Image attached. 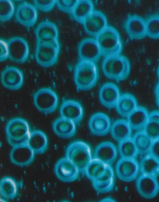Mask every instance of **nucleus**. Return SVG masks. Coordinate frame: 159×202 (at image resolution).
Listing matches in <instances>:
<instances>
[{
    "mask_svg": "<svg viewBox=\"0 0 159 202\" xmlns=\"http://www.w3.org/2000/svg\"><path fill=\"white\" fill-rule=\"evenodd\" d=\"M60 46L53 44L37 42L35 58L37 64L43 68L53 66L57 62Z\"/></svg>",
    "mask_w": 159,
    "mask_h": 202,
    "instance_id": "nucleus-7",
    "label": "nucleus"
},
{
    "mask_svg": "<svg viewBox=\"0 0 159 202\" xmlns=\"http://www.w3.org/2000/svg\"><path fill=\"white\" fill-rule=\"evenodd\" d=\"M117 154V150L114 144L111 142L105 141L96 147L94 157L105 164L111 165L115 160Z\"/></svg>",
    "mask_w": 159,
    "mask_h": 202,
    "instance_id": "nucleus-23",
    "label": "nucleus"
},
{
    "mask_svg": "<svg viewBox=\"0 0 159 202\" xmlns=\"http://www.w3.org/2000/svg\"><path fill=\"white\" fill-rule=\"evenodd\" d=\"M93 11V5L90 0H79L72 13L77 22L83 24L86 19Z\"/></svg>",
    "mask_w": 159,
    "mask_h": 202,
    "instance_id": "nucleus-29",
    "label": "nucleus"
},
{
    "mask_svg": "<svg viewBox=\"0 0 159 202\" xmlns=\"http://www.w3.org/2000/svg\"><path fill=\"white\" fill-rule=\"evenodd\" d=\"M61 117L69 119L75 124L80 122L84 115L82 105L78 101L72 99L64 100L60 109Z\"/></svg>",
    "mask_w": 159,
    "mask_h": 202,
    "instance_id": "nucleus-20",
    "label": "nucleus"
},
{
    "mask_svg": "<svg viewBox=\"0 0 159 202\" xmlns=\"http://www.w3.org/2000/svg\"><path fill=\"white\" fill-rule=\"evenodd\" d=\"M6 132L7 141L12 147L27 143L30 134L29 125L22 118H14L8 122Z\"/></svg>",
    "mask_w": 159,
    "mask_h": 202,
    "instance_id": "nucleus-5",
    "label": "nucleus"
},
{
    "mask_svg": "<svg viewBox=\"0 0 159 202\" xmlns=\"http://www.w3.org/2000/svg\"><path fill=\"white\" fill-rule=\"evenodd\" d=\"M2 84L6 88L16 90L22 86L24 81V74L21 70L13 66H7L1 75Z\"/></svg>",
    "mask_w": 159,
    "mask_h": 202,
    "instance_id": "nucleus-10",
    "label": "nucleus"
},
{
    "mask_svg": "<svg viewBox=\"0 0 159 202\" xmlns=\"http://www.w3.org/2000/svg\"><path fill=\"white\" fill-rule=\"evenodd\" d=\"M107 20L101 11H93L83 23L85 32L88 34L97 36L107 26Z\"/></svg>",
    "mask_w": 159,
    "mask_h": 202,
    "instance_id": "nucleus-17",
    "label": "nucleus"
},
{
    "mask_svg": "<svg viewBox=\"0 0 159 202\" xmlns=\"http://www.w3.org/2000/svg\"><path fill=\"white\" fill-rule=\"evenodd\" d=\"M133 139L138 153L143 154L150 152L153 141L143 131L137 133Z\"/></svg>",
    "mask_w": 159,
    "mask_h": 202,
    "instance_id": "nucleus-32",
    "label": "nucleus"
},
{
    "mask_svg": "<svg viewBox=\"0 0 159 202\" xmlns=\"http://www.w3.org/2000/svg\"><path fill=\"white\" fill-rule=\"evenodd\" d=\"M149 113L147 109L142 106L136 108L127 117L131 129L138 130L143 128L148 120Z\"/></svg>",
    "mask_w": 159,
    "mask_h": 202,
    "instance_id": "nucleus-27",
    "label": "nucleus"
},
{
    "mask_svg": "<svg viewBox=\"0 0 159 202\" xmlns=\"http://www.w3.org/2000/svg\"><path fill=\"white\" fill-rule=\"evenodd\" d=\"M34 153L28 143H24L13 147L10 154V159L16 165L26 166L33 161Z\"/></svg>",
    "mask_w": 159,
    "mask_h": 202,
    "instance_id": "nucleus-15",
    "label": "nucleus"
},
{
    "mask_svg": "<svg viewBox=\"0 0 159 202\" xmlns=\"http://www.w3.org/2000/svg\"><path fill=\"white\" fill-rule=\"evenodd\" d=\"M55 173L60 181L69 182L77 178L80 171L77 167L67 157L59 160L54 166Z\"/></svg>",
    "mask_w": 159,
    "mask_h": 202,
    "instance_id": "nucleus-12",
    "label": "nucleus"
},
{
    "mask_svg": "<svg viewBox=\"0 0 159 202\" xmlns=\"http://www.w3.org/2000/svg\"><path fill=\"white\" fill-rule=\"evenodd\" d=\"M136 187L139 194L143 198L151 199L159 191V182L157 177L142 174L138 178Z\"/></svg>",
    "mask_w": 159,
    "mask_h": 202,
    "instance_id": "nucleus-16",
    "label": "nucleus"
},
{
    "mask_svg": "<svg viewBox=\"0 0 159 202\" xmlns=\"http://www.w3.org/2000/svg\"><path fill=\"white\" fill-rule=\"evenodd\" d=\"M78 0H57L56 4L59 10L72 14Z\"/></svg>",
    "mask_w": 159,
    "mask_h": 202,
    "instance_id": "nucleus-38",
    "label": "nucleus"
},
{
    "mask_svg": "<svg viewBox=\"0 0 159 202\" xmlns=\"http://www.w3.org/2000/svg\"><path fill=\"white\" fill-rule=\"evenodd\" d=\"M37 42L53 44L60 46L58 31L56 25L46 20L40 23L35 30Z\"/></svg>",
    "mask_w": 159,
    "mask_h": 202,
    "instance_id": "nucleus-9",
    "label": "nucleus"
},
{
    "mask_svg": "<svg viewBox=\"0 0 159 202\" xmlns=\"http://www.w3.org/2000/svg\"><path fill=\"white\" fill-rule=\"evenodd\" d=\"M52 129L57 136L65 138L72 137L75 135L76 130L75 123L74 122L61 116L54 121Z\"/></svg>",
    "mask_w": 159,
    "mask_h": 202,
    "instance_id": "nucleus-24",
    "label": "nucleus"
},
{
    "mask_svg": "<svg viewBox=\"0 0 159 202\" xmlns=\"http://www.w3.org/2000/svg\"><path fill=\"white\" fill-rule=\"evenodd\" d=\"M57 0H35V6L40 11L48 12L51 11L56 4Z\"/></svg>",
    "mask_w": 159,
    "mask_h": 202,
    "instance_id": "nucleus-39",
    "label": "nucleus"
},
{
    "mask_svg": "<svg viewBox=\"0 0 159 202\" xmlns=\"http://www.w3.org/2000/svg\"><path fill=\"white\" fill-rule=\"evenodd\" d=\"M89 126L91 132L98 136L106 135L111 128V121L109 116L102 112L93 114L89 122Z\"/></svg>",
    "mask_w": 159,
    "mask_h": 202,
    "instance_id": "nucleus-21",
    "label": "nucleus"
},
{
    "mask_svg": "<svg viewBox=\"0 0 159 202\" xmlns=\"http://www.w3.org/2000/svg\"><path fill=\"white\" fill-rule=\"evenodd\" d=\"M155 94L157 99V100L159 101V82L156 87Z\"/></svg>",
    "mask_w": 159,
    "mask_h": 202,
    "instance_id": "nucleus-43",
    "label": "nucleus"
},
{
    "mask_svg": "<svg viewBox=\"0 0 159 202\" xmlns=\"http://www.w3.org/2000/svg\"><path fill=\"white\" fill-rule=\"evenodd\" d=\"M149 152L151 155L159 160V139L153 142Z\"/></svg>",
    "mask_w": 159,
    "mask_h": 202,
    "instance_id": "nucleus-41",
    "label": "nucleus"
},
{
    "mask_svg": "<svg viewBox=\"0 0 159 202\" xmlns=\"http://www.w3.org/2000/svg\"><path fill=\"white\" fill-rule=\"evenodd\" d=\"M15 8L13 2L11 0H0V21L6 22L13 16Z\"/></svg>",
    "mask_w": 159,
    "mask_h": 202,
    "instance_id": "nucleus-36",
    "label": "nucleus"
},
{
    "mask_svg": "<svg viewBox=\"0 0 159 202\" xmlns=\"http://www.w3.org/2000/svg\"><path fill=\"white\" fill-rule=\"evenodd\" d=\"M78 54L80 61L95 63L102 55L96 40L90 38L84 39L80 42L78 47Z\"/></svg>",
    "mask_w": 159,
    "mask_h": 202,
    "instance_id": "nucleus-13",
    "label": "nucleus"
},
{
    "mask_svg": "<svg viewBox=\"0 0 159 202\" xmlns=\"http://www.w3.org/2000/svg\"><path fill=\"white\" fill-rule=\"evenodd\" d=\"M116 107L120 115L127 117L137 107V100L131 94L125 93L120 96Z\"/></svg>",
    "mask_w": 159,
    "mask_h": 202,
    "instance_id": "nucleus-26",
    "label": "nucleus"
},
{
    "mask_svg": "<svg viewBox=\"0 0 159 202\" xmlns=\"http://www.w3.org/2000/svg\"><path fill=\"white\" fill-rule=\"evenodd\" d=\"M102 55L105 57L120 55L122 44L120 35L114 27L107 26L96 36Z\"/></svg>",
    "mask_w": 159,
    "mask_h": 202,
    "instance_id": "nucleus-3",
    "label": "nucleus"
},
{
    "mask_svg": "<svg viewBox=\"0 0 159 202\" xmlns=\"http://www.w3.org/2000/svg\"><path fill=\"white\" fill-rule=\"evenodd\" d=\"M34 104L40 112L49 114L57 107L59 99L56 93L49 87H43L38 90L33 96Z\"/></svg>",
    "mask_w": 159,
    "mask_h": 202,
    "instance_id": "nucleus-6",
    "label": "nucleus"
},
{
    "mask_svg": "<svg viewBox=\"0 0 159 202\" xmlns=\"http://www.w3.org/2000/svg\"><path fill=\"white\" fill-rule=\"evenodd\" d=\"M140 168L142 174L157 177L159 175V160L150 153L141 160Z\"/></svg>",
    "mask_w": 159,
    "mask_h": 202,
    "instance_id": "nucleus-31",
    "label": "nucleus"
},
{
    "mask_svg": "<svg viewBox=\"0 0 159 202\" xmlns=\"http://www.w3.org/2000/svg\"><path fill=\"white\" fill-rule=\"evenodd\" d=\"M125 28L129 37L132 40L142 39L147 35L146 20L137 15L128 16Z\"/></svg>",
    "mask_w": 159,
    "mask_h": 202,
    "instance_id": "nucleus-14",
    "label": "nucleus"
},
{
    "mask_svg": "<svg viewBox=\"0 0 159 202\" xmlns=\"http://www.w3.org/2000/svg\"><path fill=\"white\" fill-rule=\"evenodd\" d=\"M147 35L153 39L159 38V15L154 14L146 20Z\"/></svg>",
    "mask_w": 159,
    "mask_h": 202,
    "instance_id": "nucleus-35",
    "label": "nucleus"
},
{
    "mask_svg": "<svg viewBox=\"0 0 159 202\" xmlns=\"http://www.w3.org/2000/svg\"><path fill=\"white\" fill-rule=\"evenodd\" d=\"M38 17V12L35 6L26 2L20 3L17 8L16 13V20L24 26H33L37 21Z\"/></svg>",
    "mask_w": 159,
    "mask_h": 202,
    "instance_id": "nucleus-18",
    "label": "nucleus"
},
{
    "mask_svg": "<svg viewBox=\"0 0 159 202\" xmlns=\"http://www.w3.org/2000/svg\"><path fill=\"white\" fill-rule=\"evenodd\" d=\"M119 149L121 158H135L138 151L133 138L119 143Z\"/></svg>",
    "mask_w": 159,
    "mask_h": 202,
    "instance_id": "nucleus-34",
    "label": "nucleus"
},
{
    "mask_svg": "<svg viewBox=\"0 0 159 202\" xmlns=\"http://www.w3.org/2000/svg\"><path fill=\"white\" fill-rule=\"evenodd\" d=\"M143 131L153 141L159 139V123L148 120L144 126Z\"/></svg>",
    "mask_w": 159,
    "mask_h": 202,
    "instance_id": "nucleus-37",
    "label": "nucleus"
},
{
    "mask_svg": "<svg viewBox=\"0 0 159 202\" xmlns=\"http://www.w3.org/2000/svg\"><path fill=\"white\" fill-rule=\"evenodd\" d=\"M157 103H158V105L159 106V101H157Z\"/></svg>",
    "mask_w": 159,
    "mask_h": 202,
    "instance_id": "nucleus-46",
    "label": "nucleus"
},
{
    "mask_svg": "<svg viewBox=\"0 0 159 202\" xmlns=\"http://www.w3.org/2000/svg\"><path fill=\"white\" fill-rule=\"evenodd\" d=\"M7 42L9 59L17 63L25 62L30 53L29 46L25 40L21 37H15L10 39Z\"/></svg>",
    "mask_w": 159,
    "mask_h": 202,
    "instance_id": "nucleus-8",
    "label": "nucleus"
},
{
    "mask_svg": "<svg viewBox=\"0 0 159 202\" xmlns=\"http://www.w3.org/2000/svg\"><path fill=\"white\" fill-rule=\"evenodd\" d=\"M28 143L35 153L42 154L46 150L48 140L46 134L39 130H35L30 134Z\"/></svg>",
    "mask_w": 159,
    "mask_h": 202,
    "instance_id": "nucleus-25",
    "label": "nucleus"
},
{
    "mask_svg": "<svg viewBox=\"0 0 159 202\" xmlns=\"http://www.w3.org/2000/svg\"><path fill=\"white\" fill-rule=\"evenodd\" d=\"M111 130L113 138L119 143L130 138L131 134V128L128 121L123 119L115 121Z\"/></svg>",
    "mask_w": 159,
    "mask_h": 202,
    "instance_id": "nucleus-28",
    "label": "nucleus"
},
{
    "mask_svg": "<svg viewBox=\"0 0 159 202\" xmlns=\"http://www.w3.org/2000/svg\"><path fill=\"white\" fill-rule=\"evenodd\" d=\"M157 74L158 77L159 79V66L158 67L157 70Z\"/></svg>",
    "mask_w": 159,
    "mask_h": 202,
    "instance_id": "nucleus-44",
    "label": "nucleus"
},
{
    "mask_svg": "<svg viewBox=\"0 0 159 202\" xmlns=\"http://www.w3.org/2000/svg\"><path fill=\"white\" fill-rule=\"evenodd\" d=\"M106 165L101 161L94 158L88 165L85 172L88 178L92 181L104 171Z\"/></svg>",
    "mask_w": 159,
    "mask_h": 202,
    "instance_id": "nucleus-33",
    "label": "nucleus"
},
{
    "mask_svg": "<svg viewBox=\"0 0 159 202\" xmlns=\"http://www.w3.org/2000/svg\"><path fill=\"white\" fill-rule=\"evenodd\" d=\"M120 96L119 87L116 84L111 82L104 84L101 87L99 93L101 103L109 108L116 107Z\"/></svg>",
    "mask_w": 159,
    "mask_h": 202,
    "instance_id": "nucleus-19",
    "label": "nucleus"
},
{
    "mask_svg": "<svg viewBox=\"0 0 159 202\" xmlns=\"http://www.w3.org/2000/svg\"><path fill=\"white\" fill-rule=\"evenodd\" d=\"M0 61H3L7 59L9 56V50L7 42L5 40H0Z\"/></svg>",
    "mask_w": 159,
    "mask_h": 202,
    "instance_id": "nucleus-40",
    "label": "nucleus"
},
{
    "mask_svg": "<svg viewBox=\"0 0 159 202\" xmlns=\"http://www.w3.org/2000/svg\"><path fill=\"white\" fill-rule=\"evenodd\" d=\"M66 157L77 167L80 172H85L86 167L92 159L90 147L84 141H74L66 148Z\"/></svg>",
    "mask_w": 159,
    "mask_h": 202,
    "instance_id": "nucleus-4",
    "label": "nucleus"
},
{
    "mask_svg": "<svg viewBox=\"0 0 159 202\" xmlns=\"http://www.w3.org/2000/svg\"><path fill=\"white\" fill-rule=\"evenodd\" d=\"M103 201L104 200H107V198H106L105 200V199H103ZM108 200H113V199H111V198H110L109 200L108 199ZM106 200H105V201H106Z\"/></svg>",
    "mask_w": 159,
    "mask_h": 202,
    "instance_id": "nucleus-45",
    "label": "nucleus"
},
{
    "mask_svg": "<svg viewBox=\"0 0 159 202\" xmlns=\"http://www.w3.org/2000/svg\"><path fill=\"white\" fill-rule=\"evenodd\" d=\"M92 182L98 192L105 193L110 191L114 184V173L111 165H107L104 171Z\"/></svg>",
    "mask_w": 159,
    "mask_h": 202,
    "instance_id": "nucleus-22",
    "label": "nucleus"
},
{
    "mask_svg": "<svg viewBox=\"0 0 159 202\" xmlns=\"http://www.w3.org/2000/svg\"><path fill=\"white\" fill-rule=\"evenodd\" d=\"M0 192L1 196L6 199L15 198L18 192L17 185L16 181L10 177L2 178L0 181Z\"/></svg>",
    "mask_w": 159,
    "mask_h": 202,
    "instance_id": "nucleus-30",
    "label": "nucleus"
},
{
    "mask_svg": "<svg viewBox=\"0 0 159 202\" xmlns=\"http://www.w3.org/2000/svg\"><path fill=\"white\" fill-rule=\"evenodd\" d=\"M116 169L119 178L125 182H130L136 178L139 167L135 158H121L117 163Z\"/></svg>",
    "mask_w": 159,
    "mask_h": 202,
    "instance_id": "nucleus-11",
    "label": "nucleus"
},
{
    "mask_svg": "<svg viewBox=\"0 0 159 202\" xmlns=\"http://www.w3.org/2000/svg\"><path fill=\"white\" fill-rule=\"evenodd\" d=\"M148 120L159 123V111H154L149 113Z\"/></svg>",
    "mask_w": 159,
    "mask_h": 202,
    "instance_id": "nucleus-42",
    "label": "nucleus"
},
{
    "mask_svg": "<svg viewBox=\"0 0 159 202\" xmlns=\"http://www.w3.org/2000/svg\"><path fill=\"white\" fill-rule=\"evenodd\" d=\"M99 77L98 68L95 63L80 61L74 71V81L78 90H89L96 84Z\"/></svg>",
    "mask_w": 159,
    "mask_h": 202,
    "instance_id": "nucleus-2",
    "label": "nucleus"
},
{
    "mask_svg": "<svg viewBox=\"0 0 159 202\" xmlns=\"http://www.w3.org/2000/svg\"><path fill=\"white\" fill-rule=\"evenodd\" d=\"M102 69L107 77L119 82L129 77L131 66L128 59L120 54L105 57L102 63Z\"/></svg>",
    "mask_w": 159,
    "mask_h": 202,
    "instance_id": "nucleus-1",
    "label": "nucleus"
}]
</instances>
